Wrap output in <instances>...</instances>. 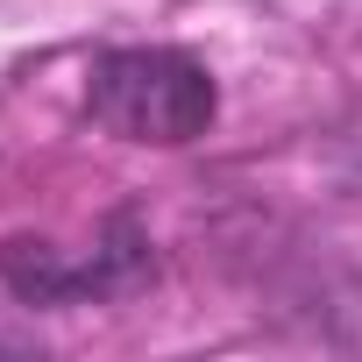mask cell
Masks as SVG:
<instances>
[{"mask_svg": "<svg viewBox=\"0 0 362 362\" xmlns=\"http://www.w3.org/2000/svg\"><path fill=\"white\" fill-rule=\"evenodd\" d=\"M86 107L107 135L142 142V149H185L214 128L221 114V86L192 50H170V43H128L107 50L93 64Z\"/></svg>", "mask_w": 362, "mask_h": 362, "instance_id": "cell-1", "label": "cell"}, {"mask_svg": "<svg viewBox=\"0 0 362 362\" xmlns=\"http://www.w3.org/2000/svg\"><path fill=\"white\" fill-rule=\"evenodd\" d=\"M149 270V242L128 214L107 221V242L93 256H64L50 242H0V284L22 305H78V298H107L128 291Z\"/></svg>", "mask_w": 362, "mask_h": 362, "instance_id": "cell-2", "label": "cell"}]
</instances>
